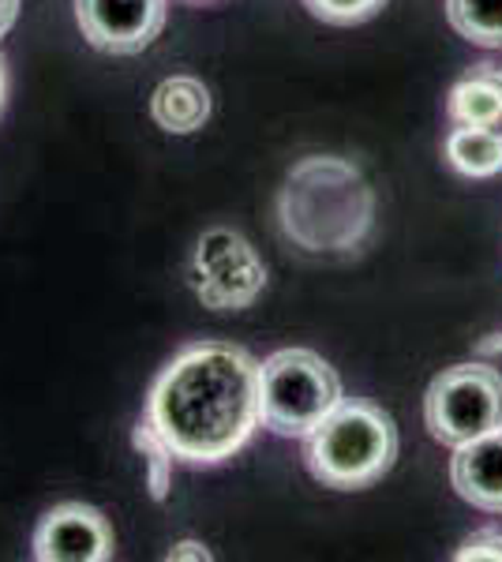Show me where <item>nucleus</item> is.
Instances as JSON below:
<instances>
[{
    "mask_svg": "<svg viewBox=\"0 0 502 562\" xmlns=\"http://www.w3.org/2000/svg\"><path fill=\"white\" fill-rule=\"evenodd\" d=\"M147 424L188 465L233 458L259 428V364L230 341H203L180 352L154 379Z\"/></svg>",
    "mask_w": 502,
    "mask_h": 562,
    "instance_id": "nucleus-1",
    "label": "nucleus"
},
{
    "mask_svg": "<svg viewBox=\"0 0 502 562\" xmlns=\"http://www.w3.org/2000/svg\"><path fill=\"white\" fill-rule=\"evenodd\" d=\"M278 222L304 251H356L376 225V192L349 158L312 154L289 169Z\"/></svg>",
    "mask_w": 502,
    "mask_h": 562,
    "instance_id": "nucleus-2",
    "label": "nucleus"
},
{
    "mask_svg": "<svg viewBox=\"0 0 502 562\" xmlns=\"http://www.w3.org/2000/svg\"><path fill=\"white\" fill-rule=\"evenodd\" d=\"M398 428L371 402H337L334 413L308 435V469L323 487L360 492L394 469Z\"/></svg>",
    "mask_w": 502,
    "mask_h": 562,
    "instance_id": "nucleus-3",
    "label": "nucleus"
},
{
    "mask_svg": "<svg viewBox=\"0 0 502 562\" xmlns=\"http://www.w3.org/2000/svg\"><path fill=\"white\" fill-rule=\"evenodd\" d=\"M342 402V379L312 349H281L259 364V424L274 435H312Z\"/></svg>",
    "mask_w": 502,
    "mask_h": 562,
    "instance_id": "nucleus-4",
    "label": "nucleus"
},
{
    "mask_svg": "<svg viewBox=\"0 0 502 562\" xmlns=\"http://www.w3.org/2000/svg\"><path fill=\"white\" fill-rule=\"evenodd\" d=\"M424 424L432 439L461 447L502 428V375L488 364H458L432 379L424 394Z\"/></svg>",
    "mask_w": 502,
    "mask_h": 562,
    "instance_id": "nucleus-5",
    "label": "nucleus"
},
{
    "mask_svg": "<svg viewBox=\"0 0 502 562\" xmlns=\"http://www.w3.org/2000/svg\"><path fill=\"white\" fill-rule=\"evenodd\" d=\"M188 285L210 312H244L267 285V267L248 237L214 225L196 240L188 262Z\"/></svg>",
    "mask_w": 502,
    "mask_h": 562,
    "instance_id": "nucleus-6",
    "label": "nucleus"
},
{
    "mask_svg": "<svg viewBox=\"0 0 502 562\" xmlns=\"http://www.w3.org/2000/svg\"><path fill=\"white\" fill-rule=\"evenodd\" d=\"M169 0H76L83 38L109 57H135L166 26Z\"/></svg>",
    "mask_w": 502,
    "mask_h": 562,
    "instance_id": "nucleus-7",
    "label": "nucleus"
},
{
    "mask_svg": "<svg viewBox=\"0 0 502 562\" xmlns=\"http://www.w3.org/2000/svg\"><path fill=\"white\" fill-rule=\"evenodd\" d=\"M113 551V525L87 503L53 506L34 529V559L42 562H109Z\"/></svg>",
    "mask_w": 502,
    "mask_h": 562,
    "instance_id": "nucleus-8",
    "label": "nucleus"
},
{
    "mask_svg": "<svg viewBox=\"0 0 502 562\" xmlns=\"http://www.w3.org/2000/svg\"><path fill=\"white\" fill-rule=\"evenodd\" d=\"M450 484L477 510L502 514V428L454 447Z\"/></svg>",
    "mask_w": 502,
    "mask_h": 562,
    "instance_id": "nucleus-9",
    "label": "nucleus"
},
{
    "mask_svg": "<svg viewBox=\"0 0 502 562\" xmlns=\"http://www.w3.org/2000/svg\"><path fill=\"white\" fill-rule=\"evenodd\" d=\"M150 116L161 132L188 135L199 132L210 121V90L196 76H169L154 87L150 94Z\"/></svg>",
    "mask_w": 502,
    "mask_h": 562,
    "instance_id": "nucleus-10",
    "label": "nucleus"
},
{
    "mask_svg": "<svg viewBox=\"0 0 502 562\" xmlns=\"http://www.w3.org/2000/svg\"><path fill=\"white\" fill-rule=\"evenodd\" d=\"M446 113H450L454 124H465V128L502 132V71L491 65L469 71L461 83H454Z\"/></svg>",
    "mask_w": 502,
    "mask_h": 562,
    "instance_id": "nucleus-11",
    "label": "nucleus"
},
{
    "mask_svg": "<svg viewBox=\"0 0 502 562\" xmlns=\"http://www.w3.org/2000/svg\"><path fill=\"white\" fill-rule=\"evenodd\" d=\"M446 161L469 180H488L502 173V132L458 124L446 135Z\"/></svg>",
    "mask_w": 502,
    "mask_h": 562,
    "instance_id": "nucleus-12",
    "label": "nucleus"
},
{
    "mask_svg": "<svg viewBox=\"0 0 502 562\" xmlns=\"http://www.w3.org/2000/svg\"><path fill=\"white\" fill-rule=\"evenodd\" d=\"M446 20L465 42L502 49V0H446Z\"/></svg>",
    "mask_w": 502,
    "mask_h": 562,
    "instance_id": "nucleus-13",
    "label": "nucleus"
},
{
    "mask_svg": "<svg viewBox=\"0 0 502 562\" xmlns=\"http://www.w3.org/2000/svg\"><path fill=\"white\" fill-rule=\"evenodd\" d=\"M304 8L315 20L331 26H356L368 23L371 15H379L387 8V0H304Z\"/></svg>",
    "mask_w": 502,
    "mask_h": 562,
    "instance_id": "nucleus-14",
    "label": "nucleus"
},
{
    "mask_svg": "<svg viewBox=\"0 0 502 562\" xmlns=\"http://www.w3.org/2000/svg\"><path fill=\"white\" fill-rule=\"evenodd\" d=\"M135 442H140V447H147V465H150V469H147V476H150V492H154V498H166V487H169L166 469H169V461H172L169 447L158 439V431H154L147 420H140V428H135Z\"/></svg>",
    "mask_w": 502,
    "mask_h": 562,
    "instance_id": "nucleus-15",
    "label": "nucleus"
},
{
    "mask_svg": "<svg viewBox=\"0 0 502 562\" xmlns=\"http://www.w3.org/2000/svg\"><path fill=\"white\" fill-rule=\"evenodd\" d=\"M458 559H502V532L495 529H483V532H472L469 540L461 543Z\"/></svg>",
    "mask_w": 502,
    "mask_h": 562,
    "instance_id": "nucleus-16",
    "label": "nucleus"
},
{
    "mask_svg": "<svg viewBox=\"0 0 502 562\" xmlns=\"http://www.w3.org/2000/svg\"><path fill=\"white\" fill-rule=\"evenodd\" d=\"M169 562H180V559H196V562H207L210 559V551H207V543H199V540H180L177 548L166 555Z\"/></svg>",
    "mask_w": 502,
    "mask_h": 562,
    "instance_id": "nucleus-17",
    "label": "nucleus"
},
{
    "mask_svg": "<svg viewBox=\"0 0 502 562\" xmlns=\"http://www.w3.org/2000/svg\"><path fill=\"white\" fill-rule=\"evenodd\" d=\"M15 15H20V0H0V38L12 31Z\"/></svg>",
    "mask_w": 502,
    "mask_h": 562,
    "instance_id": "nucleus-18",
    "label": "nucleus"
},
{
    "mask_svg": "<svg viewBox=\"0 0 502 562\" xmlns=\"http://www.w3.org/2000/svg\"><path fill=\"white\" fill-rule=\"evenodd\" d=\"M0 102H4V65H0Z\"/></svg>",
    "mask_w": 502,
    "mask_h": 562,
    "instance_id": "nucleus-19",
    "label": "nucleus"
}]
</instances>
